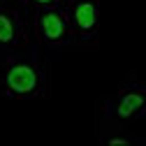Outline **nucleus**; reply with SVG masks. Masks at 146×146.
Here are the masks:
<instances>
[{"mask_svg":"<svg viewBox=\"0 0 146 146\" xmlns=\"http://www.w3.org/2000/svg\"><path fill=\"white\" fill-rule=\"evenodd\" d=\"M0 90L12 100H40L46 95L49 81L46 72L37 58V49L33 44L19 51L0 53Z\"/></svg>","mask_w":146,"mask_h":146,"instance_id":"nucleus-1","label":"nucleus"},{"mask_svg":"<svg viewBox=\"0 0 146 146\" xmlns=\"http://www.w3.org/2000/svg\"><path fill=\"white\" fill-rule=\"evenodd\" d=\"M146 118V84L127 81L109 98L102 107V123L111 130Z\"/></svg>","mask_w":146,"mask_h":146,"instance_id":"nucleus-2","label":"nucleus"},{"mask_svg":"<svg viewBox=\"0 0 146 146\" xmlns=\"http://www.w3.org/2000/svg\"><path fill=\"white\" fill-rule=\"evenodd\" d=\"M33 33L37 44L49 51H63L74 46V35L67 21L65 5L33 9Z\"/></svg>","mask_w":146,"mask_h":146,"instance_id":"nucleus-3","label":"nucleus"},{"mask_svg":"<svg viewBox=\"0 0 146 146\" xmlns=\"http://www.w3.org/2000/svg\"><path fill=\"white\" fill-rule=\"evenodd\" d=\"M67 21L74 35V44H90L100 35L102 7L100 0H65Z\"/></svg>","mask_w":146,"mask_h":146,"instance_id":"nucleus-4","label":"nucleus"},{"mask_svg":"<svg viewBox=\"0 0 146 146\" xmlns=\"http://www.w3.org/2000/svg\"><path fill=\"white\" fill-rule=\"evenodd\" d=\"M30 46L26 7L16 5L14 0H0V53L19 51Z\"/></svg>","mask_w":146,"mask_h":146,"instance_id":"nucleus-5","label":"nucleus"},{"mask_svg":"<svg viewBox=\"0 0 146 146\" xmlns=\"http://www.w3.org/2000/svg\"><path fill=\"white\" fill-rule=\"evenodd\" d=\"M102 144H104V146H132V144H144V139L125 137V135H121V130H118V135L111 132L109 137H102Z\"/></svg>","mask_w":146,"mask_h":146,"instance_id":"nucleus-6","label":"nucleus"},{"mask_svg":"<svg viewBox=\"0 0 146 146\" xmlns=\"http://www.w3.org/2000/svg\"><path fill=\"white\" fill-rule=\"evenodd\" d=\"M16 5H21V7H33V9H37V7H56V5H63L65 0H14Z\"/></svg>","mask_w":146,"mask_h":146,"instance_id":"nucleus-7","label":"nucleus"}]
</instances>
